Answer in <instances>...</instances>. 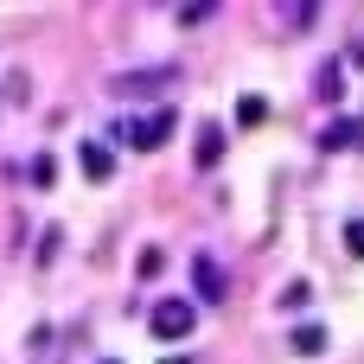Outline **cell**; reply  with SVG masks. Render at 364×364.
<instances>
[{
	"label": "cell",
	"instance_id": "6da1fadb",
	"mask_svg": "<svg viewBox=\"0 0 364 364\" xmlns=\"http://www.w3.org/2000/svg\"><path fill=\"white\" fill-rule=\"evenodd\" d=\"M166 134H173V109H154V115H141V122H122V128H115V141H128V147H141V154H154Z\"/></svg>",
	"mask_w": 364,
	"mask_h": 364
},
{
	"label": "cell",
	"instance_id": "7a4b0ae2",
	"mask_svg": "<svg viewBox=\"0 0 364 364\" xmlns=\"http://www.w3.org/2000/svg\"><path fill=\"white\" fill-rule=\"evenodd\" d=\"M192 320H198V307H192V301H160L147 326H154V339H186V333H192Z\"/></svg>",
	"mask_w": 364,
	"mask_h": 364
},
{
	"label": "cell",
	"instance_id": "3957f363",
	"mask_svg": "<svg viewBox=\"0 0 364 364\" xmlns=\"http://www.w3.org/2000/svg\"><path fill=\"white\" fill-rule=\"evenodd\" d=\"M320 147H326V154H364V122H333V128L320 134Z\"/></svg>",
	"mask_w": 364,
	"mask_h": 364
},
{
	"label": "cell",
	"instance_id": "277c9868",
	"mask_svg": "<svg viewBox=\"0 0 364 364\" xmlns=\"http://www.w3.org/2000/svg\"><path fill=\"white\" fill-rule=\"evenodd\" d=\"M192 288H198V301H224V269L211 256H192Z\"/></svg>",
	"mask_w": 364,
	"mask_h": 364
},
{
	"label": "cell",
	"instance_id": "5b68a950",
	"mask_svg": "<svg viewBox=\"0 0 364 364\" xmlns=\"http://www.w3.org/2000/svg\"><path fill=\"white\" fill-rule=\"evenodd\" d=\"M77 160H83V173H90V179H109V173H115V154H109L102 141H83V147H77Z\"/></svg>",
	"mask_w": 364,
	"mask_h": 364
},
{
	"label": "cell",
	"instance_id": "8992f818",
	"mask_svg": "<svg viewBox=\"0 0 364 364\" xmlns=\"http://www.w3.org/2000/svg\"><path fill=\"white\" fill-rule=\"evenodd\" d=\"M339 83H346V64H320V77H314V96L339 102Z\"/></svg>",
	"mask_w": 364,
	"mask_h": 364
},
{
	"label": "cell",
	"instance_id": "52a82bcc",
	"mask_svg": "<svg viewBox=\"0 0 364 364\" xmlns=\"http://www.w3.org/2000/svg\"><path fill=\"white\" fill-rule=\"evenodd\" d=\"M224 160V128H205L198 134V166H218Z\"/></svg>",
	"mask_w": 364,
	"mask_h": 364
},
{
	"label": "cell",
	"instance_id": "ba28073f",
	"mask_svg": "<svg viewBox=\"0 0 364 364\" xmlns=\"http://www.w3.org/2000/svg\"><path fill=\"white\" fill-rule=\"evenodd\" d=\"M294 352H301V358H320V352H326V326H301V333H294Z\"/></svg>",
	"mask_w": 364,
	"mask_h": 364
},
{
	"label": "cell",
	"instance_id": "9c48e42d",
	"mask_svg": "<svg viewBox=\"0 0 364 364\" xmlns=\"http://www.w3.org/2000/svg\"><path fill=\"white\" fill-rule=\"evenodd\" d=\"M262 115H269V102H262V96H243V102H237V122H243V128H256Z\"/></svg>",
	"mask_w": 364,
	"mask_h": 364
},
{
	"label": "cell",
	"instance_id": "30bf717a",
	"mask_svg": "<svg viewBox=\"0 0 364 364\" xmlns=\"http://www.w3.org/2000/svg\"><path fill=\"white\" fill-rule=\"evenodd\" d=\"M32 179H38V186H51V179H58V160H51V154H38V160H32Z\"/></svg>",
	"mask_w": 364,
	"mask_h": 364
},
{
	"label": "cell",
	"instance_id": "8fae6325",
	"mask_svg": "<svg viewBox=\"0 0 364 364\" xmlns=\"http://www.w3.org/2000/svg\"><path fill=\"white\" fill-rule=\"evenodd\" d=\"M198 19H211V0H198V6H179V26H198Z\"/></svg>",
	"mask_w": 364,
	"mask_h": 364
},
{
	"label": "cell",
	"instance_id": "7c38bea8",
	"mask_svg": "<svg viewBox=\"0 0 364 364\" xmlns=\"http://www.w3.org/2000/svg\"><path fill=\"white\" fill-rule=\"evenodd\" d=\"M282 307H307V282H288L282 288Z\"/></svg>",
	"mask_w": 364,
	"mask_h": 364
},
{
	"label": "cell",
	"instance_id": "4fadbf2b",
	"mask_svg": "<svg viewBox=\"0 0 364 364\" xmlns=\"http://www.w3.org/2000/svg\"><path fill=\"white\" fill-rule=\"evenodd\" d=\"M346 250H352V256H358V262H364V218H358V224H352V230H346Z\"/></svg>",
	"mask_w": 364,
	"mask_h": 364
},
{
	"label": "cell",
	"instance_id": "5bb4252c",
	"mask_svg": "<svg viewBox=\"0 0 364 364\" xmlns=\"http://www.w3.org/2000/svg\"><path fill=\"white\" fill-rule=\"evenodd\" d=\"M352 64H358V70H364V38H358V51H352Z\"/></svg>",
	"mask_w": 364,
	"mask_h": 364
},
{
	"label": "cell",
	"instance_id": "9a60e30c",
	"mask_svg": "<svg viewBox=\"0 0 364 364\" xmlns=\"http://www.w3.org/2000/svg\"><path fill=\"white\" fill-rule=\"evenodd\" d=\"M166 364H186V358H166Z\"/></svg>",
	"mask_w": 364,
	"mask_h": 364
},
{
	"label": "cell",
	"instance_id": "2e32d148",
	"mask_svg": "<svg viewBox=\"0 0 364 364\" xmlns=\"http://www.w3.org/2000/svg\"><path fill=\"white\" fill-rule=\"evenodd\" d=\"M102 364H115V358H102Z\"/></svg>",
	"mask_w": 364,
	"mask_h": 364
}]
</instances>
